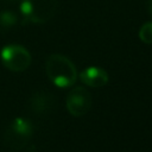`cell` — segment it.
<instances>
[{"label":"cell","instance_id":"8","mask_svg":"<svg viewBox=\"0 0 152 152\" xmlns=\"http://www.w3.org/2000/svg\"><path fill=\"white\" fill-rule=\"evenodd\" d=\"M139 38L145 44H152V21H147L139 28Z\"/></svg>","mask_w":152,"mask_h":152},{"label":"cell","instance_id":"10","mask_svg":"<svg viewBox=\"0 0 152 152\" xmlns=\"http://www.w3.org/2000/svg\"><path fill=\"white\" fill-rule=\"evenodd\" d=\"M146 7L150 14H152V0H146Z\"/></svg>","mask_w":152,"mask_h":152},{"label":"cell","instance_id":"2","mask_svg":"<svg viewBox=\"0 0 152 152\" xmlns=\"http://www.w3.org/2000/svg\"><path fill=\"white\" fill-rule=\"evenodd\" d=\"M57 0H21L20 12L24 17L23 23L45 24L56 13Z\"/></svg>","mask_w":152,"mask_h":152},{"label":"cell","instance_id":"9","mask_svg":"<svg viewBox=\"0 0 152 152\" xmlns=\"http://www.w3.org/2000/svg\"><path fill=\"white\" fill-rule=\"evenodd\" d=\"M17 18L12 12H2L0 14V23L5 26H11L15 23Z\"/></svg>","mask_w":152,"mask_h":152},{"label":"cell","instance_id":"7","mask_svg":"<svg viewBox=\"0 0 152 152\" xmlns=\"http://www.w3.org/2000/svg\"><path fill=\"white\" fill-rule=\"evenodd\" d=\"M55 103V99L52 94L46 93V91H38L32 95L30 100V107L33 112L36 113H46L49 112Z\"/></svg>","mask_w":152,"mask_h":152},{"label":"cell","instance_id":"6","mask_svg":"<svg viewBox=\"0 0 152 152\" xmlns=\"http://www.w3.org/2000/svg\"><path fill=\"white\" fill-rule=\"evenodd\" d=\"M80 78L81 81L90 87H103L107 84L108 82V74L100 68L96 66H90L84 69L81 74H80Z\"/></svg>","mask_w":152,"mask_h":152},{"label":"cell","instance_id":"5","mask_svg":"<svg viewBox=\"0 0 152 152\" xmlns=\"http://www.w3.org/2000/svg\"><path fill=\"white\" fill-rule=\"evenodd\" d=\"M93 99L90 93L84 87L72 88L65 100L66 109L72 116H83L91 108Z\"/></svg>","mask_w":152,"mask_h":152},{"label":"cell","instance_id":"3","mask_svg":"<svg viewBox=\"0 0 152 152\" xmlns=\"http://www.w3.org/2000/svg\"><path fill=\"white\" fill-rule=\"evenodd\" d=\"M33 133V128L30 121L17 118L8 124L4 133V141L11 150L18 151L26 146Z\"/></svg>","mask_w":152,"mask_h":152},{"label":"cell","instance_id":"1","mask_svg":"<svg viewBox=\"0 0 152 152\" xmlns=\"http://www.w3.org/2000/svg\"><path fill=\"white\" fill-rule=\"evenodd\" d=\"M45 71L50 81L59 88L72 86L77 78V70L74 63L59 53H53L48 57Z\"/></svg>","mask_w":152,"mask_h":152},{"label":"cell","instance_id":"4","mask_svg":"<svg viewBox=\"0 0 152 152\" xmlns=\"http://www.w3.org/2000/svg\"><path fill=\"white\" fill-rule=\"evenodd\" d=\"M0 57H1L2 64L7 69L15 72L26 70L30 66L32 61L27 49L18 44H11V45L4 46L0 52Z\"/></svg>","mask_w":152,"mask_h":152}]
</instances>
